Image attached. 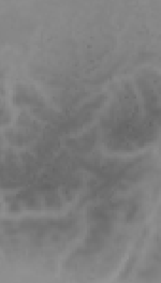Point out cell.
<instances>
[{
    "instance_id": "2",
    "label": "cell",
    "mask_w": 161,
    "mask_h": 283,
    "mask_svg": "<svg viewBox=\"0 0 161 283\" xmlns=\"http://www.w3.org/2000/svg\"><path fill=\"white\" fill-rule=\"evenodd\" d=\"M14 102L16 104H40L39 98L36 93L30 92L26 89V87H22V89H17L16 96L14 97Z\"/></svg>"
},
{
    "instance_id": "1",
    "label": "cell",
    "mask_w": 161,
    "mask_h": 283,
    "mask_svg": "<svg viewBox=\"0 0 161 283\" xmlns=\"http://www.w3.org/2000/svg\"><path fill=\"white\" fill-rule=\"evenodd\" d=\"M96 141V132H90L82 138L76 140H70L68 145L73 149H77L78 151H87L94 146Z\"/></svg>"
},
{
    "instance_id": "3",
    "label": "cell",
    "mask_w": 161,
    "mask_h": 283,
    "mask_svg": "<svg viewBox=\"0 0 161 283\" xmlns=\"http://www.w3.org/2000/svg\"><path fill=\"white\" fill-rule=\"evenodd\" d=\"M140 276H143L144 278H156V277H159L160 275L157 274L156 270H152V269H149V270H145L143 271V274L142 275H140Z\"/></svg>"
}]
</instances>
